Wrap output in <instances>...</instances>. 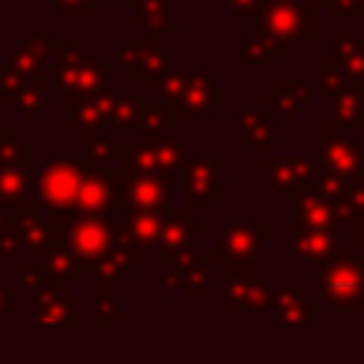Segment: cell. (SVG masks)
Returning a JSON list of instances; mask_svg holds the SVG:
<instances>
[{"label":"cell","instance_id":"obj_1","mask_svg":"<svg viewBox=\"0 0 364 364\" xmlns=\"http://www.w3.org/2000/svg\"><path fill=\"white\" fill-rule=\"evenodd\" d=\"M316 0H262L253 11L250 37L262 40L270 51L287 54L296 40L313 43L316 40Z\"/></svg>","mask_w":364,"mask_h":364},{"label":"cell","instance_id":"obj_2","mask_svg":"<svg viewBox=\"0 0 364 364\" xmlns=\"http://www.w3.org/2000/svg\"><path fill=\"white\" fill-rule=\"evenodd\" d=\"M54 230L80 262V270L119 242V228L108 219V213H82L71 208L54 210Z\"/></svg>","mask_w":364,"mask_h":364},{"label":"cell","instance_id":"obj_3","mask_svg":"<svg viewBox=\"0 0 364 364\" xmlns=\"http://www.w3.org/2000/svg\"><path fill=\"white\" fill-rule=\"evenodd\" d=\"M316 296L336 310L364 313V262L355 259V247L336 250L318 264Z\"/></svg>","mask_w":364,"mask_h":364},{"label":"cell","instance_id":"obj_4","mask_svg":"<svg viewBox=\"0 0 364 364\" xmlns=\"http://www.w3.org/2000/svg\"><path fill=\"white\" fill-rule=\"evenodd\" d=\"M57 63L43 65V77L57 82L68 97H85V94H100L108 91V68L100 65L94 57L82 51L80 40H60L54 43Z\"/></svg>","mask_w":364,"mask_h":364},{"label":"cell","instance_id":"obj_5","mask_svg":"<svg viewBox=\"0 0 364 364\" xmlns=\"http://www.w3.org/2000/svg\"><path fill=\"white\" fill-rule=\"evenodd\" d=\"M316 85L318 91L330 94V111H327V128L333 131H355L364 134V91L336 71L333 65H318L316 68Z\"/></svg>","mask_w":364,"mask_h":364},{"label":"cell","instance_id":"obj_6","mask_svg":"<svg viewBox=\"0 0 364 364\" xmlns=\"http://www.w3.org/2000/svg\"><path fill=\"white\" fill-rule=\"evenodd\" d=\"M31 145L20 142L14 131H0V205H31Z\"/></svg>","mask_w":364,"mask_h":364},{"label":"cell","instance_id":"obj_7","mask_svg":"<svg viewBox=\"0 0 364 364\" xmlns=\"http://www.w3.org/2000/svg\"><path fill=\"white\" fill-rule=\"evenodd\" d=\"M82 165L74 156H51L31 179V205L48 210H65L74 205Z\"/></svg>","mask_w":364,"mask_h":364},{"label":"cell","instance_id":"obj_8","mask_svg":"<svg viewBox=\"0 0 364 364\" xmlns=\"http://www.w3.org/2000/svg\"><path fill=\"white\" fill-rule=\"evenodd\" d=\"M17 222L23 230V245L28 247V259L17 262V273H20V284L34 290L40 284L43 262H46L48 250L54 247V222L34 205H20Z\"/></svg>","mask_w":364,"mask_h":364},{"label":"cell","instance_id":"obj_9","mask_svg":"<svg viewBox=\"0 0 364 364\" xmlns=\"http://www.w3.org/2000/svg\"><path fill=\"white\" fill-rule=\"evenodd\" d=\"M119 205L125 210H168L173 208V171H128L122 173Z\"/></svg>","mask_w":364,"mask_h":364},{"label":"cell","instance_id":"obj_10","mask_svg":"<svg viewBox=\"0 0 364 364\" xmlns=\"http://www.w3.org/2000/svg\"><path fill=\"white\" fill-rule=\"evenodd\" d=\"M225 159L222 156H193L182 162L185 176V208L188 210H208L219 196H225Z\"/></svg>","mask_w":364,"mask_h":364},{"label":"cell","instance_id":"obj_11","mask_svg":"<svg viewBox=\"0 0 364 364\" xmlns=\"http://www.w3.org/2000/svg\"><path fill=\"white\" fill-rule=\"evenodd\" d=\"M264 256V222L259 219H245V222H225L210 259L213 262H259Z\"/></svg>","mask_w":364,"mask_h":364},{"label":"cell","instance_id":"obj_12","mask_svg":"<svg viewBox=\"0 0 364 364\" xmlns=\"http://www.w3.org/2000/svg\"><path fill=\"white\" fill-rule=\"evenodd\" d=\"M119 191H122V173L119 171H111V168H82L71 210L111 213L114 208H119Z\"/></svg>","mask_w":364,"mask_h":364},{"label":"cell","instance_id":"obj_13","mask_svg":"<svg viewBox=\"0 0 364 364\" xmlns=\"http://www.w3.org/2000/svg\"><path fill=\"white\" fill-rule=\"evenodd\" d=\"M108 65H125L134 68V77L142 80L148 85V91H154L156 80L162 77V71L171 65L168 54L162 51L156 37H145L139 43H122L117 51L108 54Z\"/></svg>","mask_w":364,"mask_h":364},{"label":"cell","instance_id":"obj_14","mask_svg":"<svg viewBox=\"0 0 364 364\" xmlns=\"http://www.w3.org/2000/svg\"><path fill=\"white\" fill-rule=\"evenodd\" d=\"M31 324L34 327H46V324L77 327L82 324V301L71 299V290L65 284H37Z\"/></svg>","mask_w":364,"mask_h":364},{"label":"cell","instance_id":"obj_15","mask_svg":"<svg viewBox=\"0 0 364 364\" xmlns=\"http://www.w3.org/2000/svg\"><path fill=\"white\" fill-rule=\"evenodd\" d=\"M313 145H316V165L341 176H350L364 159V145L353 139L347 131H333V128L316 131Z\"/></svg>","mask_w":364,"mask_h":364},{"label":"cell","instance_id":"obj_16","mask_svg":"<svg viewBox=\"0 0 364 364\" xmlns=\"http://www.w3.org/2000/svg\"><path fill=\"white\" fill-rule=\"evenodd\" d=\"M199 222L188 216V208H168L162 213V230H159V259L162 262H173L176 256L196 250L199 242Z\"/></svg>","mask_w":364,"mask_h":364},{"label":"cell","instance_id":"obj_17","mask_svg":"<svg viewBox=\"0 0 364 364\" xmlns=\"http://www.w3.org/2000/svg\"><path fill=\"white\" fill-rule=\"evenodd\" d=\"M185 162V148L168 134V136H145L134 145L128 162L122 165V173L128 171H176Z\"/></svg>","mask_w":364,"mask_h":364},{"label":"cell","instance_id":"obj_18","mask_svg":"<svg viewBox=\"0 0 364 364\" xmlns=\"http://www.w3.org/2000/svg\"><path fill=\"white\" fill-rule=\"evenodd\" d=\"M287 247H290V256L296 262L321 264L338 250V228L324 230V228H310V225H301V222L290 219Z\"/></svg>","mask_w":364,"mask_h":364},{"label":"cell","instance_id":"obj_19","mask_svg":"<svg viewBox=\"0 0 364 364\" xmlns=\"http://www.w3.org/2000/svg\"><path fill=\"white\" fill-rule=\"evenodd\" d=\"M264 162V173H267V182L282 191V193H301L307 188L316 185V159H304V156H262Z\"/></svg>","mask_w":364,"mask_h":364},{"label":"cell","instance_id":"obj_20","mask_svg":"<svg viewBox=\"0 0 364 364\" xmlns=\"http://www.w3.org/2000/svg\"><path fill=\"white\" fill-rule=\"evenodd\" d=\"M0 97L6 105L17 108L23 117H40L46 111V94L40 77H23L14 74L6 63L0 65Z\"/></svg>","mask_w":364,"mask_h":364},{"label":"cell","instance_id":"obj_21","mask_svg":"<svg viewBox=\"0 0 364 364\" xmlns=\"http://www.w3.org/2000/svg\"><path fill=\"white\" fill-rule=\"evenodd\" d=\"M162 213L165 210H125V219L119 225V236H122L134 264L148 259V250L156 247L159 230H162Z\"/></svg>","mask_w":364,"mask_h":364},{"label":"cell","instance_id":"obj_22","mask_svg":"<svg viewBox=\"0 0 364 364\" xmlns=\"http://www.w3.org/2000/svg\"><path fill=\"white\" fill-rule=\"evenodd\" d=\"M225 310H247V313H264L270 310V284L262 273H236L228 276L225 284Z\"/></svg>","mask_w":364,"mask_h":364},{"label":"cell","instance_id":"obj_23","mask_svg":"<svg viewBox=\"0 0 364 364\" xmlns=\"http://www.w3.org/2000/svg\"><path fill=\"white\" fill-rule=\"evenodd\" d=\"M228 97L222 91H216L213 85V74L210 71H188L185 77V88H182V102L179 111L182 117H208L216 105H225Z\"/></svg>","mask_w":364,"mask_h":364},{"label":"cell","instance_id":"obj_24","mask_svg":"<svg viewBox=\"0 0 364 364\" xmlns=\"http://www.w3.org/2000/svg\"><path fill=\"white\" fill-rule=\"evenodd\" d=\"M270 310L282 327H310L316 316V301L304 296L299 284L270 287Z\"/></svg>","mask_w":364,"mask_h":364},{"label":"cell","instance_id":"obj_25","mask_svg":"<svg viewBox=\"0 0 364 364\" xmlns=\"http://www.w3.org/2000/svg\"><path fill=\"white\" fill-rule=\"evenodd\" d=\"M316 94H318L316 80H287V77H279L276 80V88L262 97V105L264 108H273L282 119H293V117H299V111Z\"/></svg>","mask_w":364,"mask_h":364},{"label":"cell","instance_id":"obj_26","mask_svg":"<svg viewBox=\"0 0 364 364\" xmlns=\"http://www.w3.org/2000/svg\"><path fill=\"white\" fill-rule=\"evenodd\" d=\"M236 142L245 145L250 156L262 159L264 148L279 142V128L259 108H239L236 111Z\"/></svg>","mask_w":364,"mask_h":364},{"label":"cell","instance_id":"obj_27","mask_svg":"<svg viewBox=\"0 0 364 364\" xmlns=\"http://www.w3.org/2000/svg\"><path fill=\"white\" fill-rule=\"evenodd\" d=\"M327 65H333L336 71L350 77L364 91V40H358L350 26L338 31V37L327 54Z\"/></svg>","mask_w":364,"mask_h":364},{"label":"cell","instance_id":"obj_28","mask_svg":"<svg viewBox=\"0 0 364 364\" xmlns=\"http://www.w3.org/2000/svg\"><path fill=\"white\" fill-rule=\"evenodd\" d=\"M54 51V40L46 37V31L40 26H34L28 31V37L17 46V51L9 54L6 65L14 71V74H23V77H37L46 65V57Z\"/></svg>","mask_w":364,"mask_h":364},{"label":"cell","instance_id":"obj_29","mask_svg":"<svg viewBox=\"0 0 364 364\" xmlns=\"http://www.w3.org/2000/svg\"><path fill=\"white\" fill-rule=\"evenodd\" d=\"M173 279L179 282V290H182V296L185 299H191V301H196L199 296H202V290L210 284V270H213V259H202L196 250H188V253H182V256H176L173 262Z\"/></svg>","mask_w":364,"mask_h":364},{"label":"cell","instance_id":"obj_30","mask_svg":"<svg viewBox=\"0 0 364 364\" xmlns=\"http://www.w3.org/2000/svg\"><path fill=\"white\" fill-rule=\"evenodd\" d=\"M111 97H114V94H108V91L85 94V97H71L68 128H71L74 134L105 128V122H108V111H111Z\"/></svg>","mask_w":364,"mask_h":364},{"label":"cell","instance_id":"obj_31","mask_svg":"<svg viewBox=\"0 0 364 364\" xmlns=\"http://www.w3.org/2000/svg\"><path fill=\"white\" fill-rule=\"evenodd\" d=\"M293 219L301 225H310V228H324V230L338 228L333 208L316 193V185L293 196Z\"/></svg>","mask_w":364,"mask_h":364},{"label":"cell","instance_id":"obj_32","mask_svg":"<svg viewBox=\"0 0 364 364\" xmlns=\"http://www.w3.org/2000/svg\"><path fill=\"white\" fill-rule=\"evenodd\" d=\"M134 267V259H131V253H128V247H125V242H122V236H119V242L105 253V256H100L97 262H91V264H85L80 273H85V276H91V279H97V284H114L122 273H128Z\"/></svg>","mask_w":364,"mask_h":364},{"label":"cell","instance_id":"obj_33","mask_svg":"<svg viewBox=\"0 0 364 364\" xmlns=\"http://www.w3.org/2000/svg\"><path fill=\"white\" fill-rule=\"evenodd\" d=\"M134 26L145 31V37H156L173 26V14L168 0H136V11H134Z\"/></svg>","mask_w":364,"mask_h":364},{"label":"cell","instance_id":"obj_34","mask_svg":"<svg viewBox=\"0 0 364 364\" xmlns=\"http://www.w3.org/2000/svg\"><path fill=\"white\" fill-rule=\"evenodd\" d=\"M176 117L171 114V108L165 102H151V105H136V117H134V128L142 136H168L173 131Z\"/></svg>","mask_w":364,"mask_h":364},{"label":"cell","instance_id":"obj_35","mask_svg":"<svg viewBox=\"0 0 364 364\" xmlns=\"http://www.w3.org/2000/svg\"><path fill=\"white\" fill-rule=\"evenodd\" d=\"M338 222H353L358 216H364V159L361 165L347 176L344 182V193L338 199V205L333 208Z\"/></svg>","mask_w":364,"mask_h":364},{"label":"cell","instance_id":"obj_36","mask_svg":"<svg viewBox=\"0 0 364 364\" xmlns=\"http://www.w3.org/2000/svg\"><path fill=\"white\" fill-rule=\"evenodd\" d=\"M77 270H80V262L74 259V253L65 245L51 247L43 262V270H40V284H68V279Z\"/></svg>","mask_w":364,"mask_h":364},{"label":"cell","instance_id":"obj_37","mask_svg":"<svg viewBox=\"0 0 364 364\" xmlns=\"http://www.w3.org/2000/svg\"><path fill=\"white\" fill-rule=\"evenodd\" d=\"M185 77H188V71H185V68H179V65H168V68L162 71V77L156 80V85H154V94H156V97H162V102L171 108V114H173L176 119H182L179 102H182Z\"/></svg>","mask_w":364,"mask_h":364},{"label":"cell","instance_id":"obj_38","mask_svg":"<svg viewBox=\"0 0 364 364\" xmlns=\"http://www.w3.org/2000/svg\"><path fill=\"white\" fill-rule=\"evenodd\" d=\"M136 105H139V102H136V97H134L131 91L114 94V97H111V111H108L105 128L119 131V134L131 131V128H134V117H136Z\"/></svg>","mask_w":364,"mask_h":364},{"label":"cell","instance_id":"obj_39","mask_svg":"<svg viewBox=\"0 0 364 364\" xmlns=\"http://www.w3.org/2000/svg\"><path fill=\"white\" fill-rule=\"evenodd\" d=\"M94 321L100 327H117V324H122V307L108 293V284H97V290H94Z\"/></svg>","mask_w":364,"mask_h":364},{"label":"cell","instance_id":"obj_40","mask_svg":"<svg viewBox=\"0 0 364 364\" xmlns=\"http://www.w3.org/2000/svg\"><path fill=\"white\" fill-rule=\"evenodd\" d=\"M20 250H23V230H20V222L11 219V216H3V219H0V262L17 259Z\"/></svg>","mask_w":364,"mask_h":364},{"label":"cell","instance_id":"obj_41","mask_svg":"<svg viewBox=\"0 0 364 364\" xmlns=\"http://www.w3.org/2000/svg\"><path fill=\"white\" fill-rule=\"evenodd\" d=\"M344 182H347V176H341V173H333V171H324V168L316 171V193H318L330 208L338 205V199H341V193H344ZM333 213H336V210H333Z\"/></svg>","mask_w":364,"mask_h":364},{"label":"cell","instance_id":"obj_42","mask_svg":"<svg viewBox=\"0 0 364 364\" xmlns=\"http://www.w3.org/2000/svg\"><path fill=\"white\" fill-rule=\"evenodd\" d=\"M267 51H270V48H267L262 40L247 37V40L239 46L236 63H239V65H262V63H264V57H267Z\"/></svg>","mask_w":364,"mask_h":364},{"label":"cell","instance_id":"obj_43","mask_svg":"<svg viewBox=\"0 0 364 364\" xmlns=\"http://www.w3.org/2000/svg\"><path fill=\"white\" fill-rule=\"evenodd\" d=\"M20 287L17 284H9L6 282V276L0 273V327L6 324V318L11 316V313H17L20 310Z\"/></svg>","mask_w":364,"mask_h":364},{"label":"cell","instance_id":"obj_44","mask_svg":"<svg viewBox=\"0 0 364 364\" xmlns=\"http://www.w3.org/2000/svg\"><path fill=\"white\" fill-rule=\"evenodd\" d=\"M46 3H57L65 14H85V17L97 14V3L94 0H46Z\"/></svg>","mask_w":364,"mask_h":364},{"label":"cell","instance_id":"obj_45","mask_svg":"<svg viewBox=\"0 0 364 364\" xmlns=\"http://www.w3.org/2000/svg\"><path fill=\"white\" fill-rule=\"evenodd\" d=\"M327 11L333 17H347V14H364V0H324Z\"/></svg>","mask_w":364,"mask_h":364},{"label":"cell","instance_id":"obj_46","mask_svg":"<svg viewBox=\"0 0 364 364\" xmlns=\"http://www.w3.org/2000/svg\"><path fill=\"white\" fill-rule=\"evenodd\" d=\"M259 3H262V0H225L228 11H230V14H239V17L253 14V11L259 9Z\"/></svg>","mask_w":364,"mask_h":364},{"label":"cell","instance_id":"obj_47","mask_svg":"<svg viewBox=\"0 0 364 364\" xmlns=\"http://www.w3.org/2000/svg\"><path fill=\"white\" fill-rule=\"evenodd\" d=\"M222 264H225V273H228V276L250 273V270H253V262H247V259H239V262H222Z\"/></svg>","mask_w":364,"mask_h":364},{"label":"cell","instance_id":"obj_48","mask_svg":"<svg viewBox=\"0 0 364 364\" xmlns=\"http://www.w3.org/2000/svg\"><path fill=\"white\" fill-rule=\"evenodd\" d=\"M353 247L364 250V216L353 219Z\"/></svg>","mask_w":364,"mask_h":364},{"label":"cell","instance_id":"obj_49","mask_svg":"<svg viewBox=\"0 0 364 364\" xmlns=\"http://www.w3.org/2000/svg\"><path fill=\"white\" fill-rule=\"evenodd\" d=\"M6 3H28V0H6Z\"/></svg>","mask_w":364,"mask_h":364},{"label":"cell","instance_id":"obj_50","mask_svg":"<svg viewBox=\"0 0 364 364\" xmlns=\"http://www.w3.org/2000/svg\"><path fill=\"white\" fill-rule=\"evenodd\" d=\"M111 3H125V0H111Z\"/></svg>","mask_w":364,"mask_h":364},{"label":"cell","instance_id":"obj_51","mask_svg":"<svg viewBox=\"0 0 364 364\" xmlns=\"http://www.w3.org/2000/svg\"><path fill=\"white\" fill-rule=\"evenodd\" d=\"M316 3H324V0H316Z\"/></svg>","mask_w":364,"mask_h":364}]
</instances>
